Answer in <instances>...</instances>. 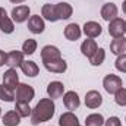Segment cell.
<instances>
[{
  "label": "cell",
  "mask_w": 126,
  "mask_h": 126,
  "mask_svg": "<svg viewBox=\"0 0 126 126\" xmlns=\"http://www.w3.org/2000/svg\"><path fill=\"white\" fill-rule=\"evenodd\" d=\"M54 111H56L54 101L51 98H41L37 103V106L32 109L31 123L34 126H37V125H40V123H43V122L50 120L54 116Z\"/></svg>",
  "instance_id": "obj_1"
},
{
  "label": "cell",
  "mask_w": 126,
  "mask_h": 126,
  "mask_svg": "<svg viewBox=\"0 0 126 126\" xmlns=\"http://www.w3.org/2000/svg\"><path fill=\"white\" fill-rule=\"evenodd\" d=\"M103 87H104V90H106L109 94H116V93L123 87V81H122L120 76L113 75V73H109V75L103 79Z\"/></svg>",
  "instance_id": "obj_2"
},
{
  "label": "cell",
  "mask_w": 126,
  "mask_h": 126,
  "mask_svg": "<svg viewBox=\"0 0 126 126\" xmlns=\"http://www.w3.org/2000/svg\"><path fill=\"white\" fill-rule=\"evenodd\" d=\"M35 95V91L31 85L28 84H19L18 88H16V94H15V98L16 101H22V103H30L32 101Z\"/></svg>",
  "instance_id": "obj_3"
},
{
  "label": "cell",
  "mask_w": 126,
  "mask_h": 126,
  "mask_svg": "<svg viewBox=\"0 0 126 126\" xmlns=\"http://www.w3.org/2000/svg\"><path fill=\"white\" fill-rule=\"evenodd\" d=\"M109 34L113 38H119V37H125V21L122 18H116L111 22H109Z\"/></svg>",
  "instance_id": "obj_4"
},
{
  "label": "cell",
  "mask_w": 126,
  "mask_h": 126,
  "mask_svg": "<svg viewBox=\"0 0 126 126\" xmlns=\"http://www.w3.org/2000/svg\"><path fill=\"white\" fill-rule=\"evenodd\" d=\"M57 59H62V53H60V50L57 47H54V46L43 47V50H41V60H43V63L53 62V60H57Z\"/></svg>",
  "instance_id": "obj_5"
},
{
  "label": "cell",
  "mask_w": 126,
  "mask_h": 126,
  "mask_svg": "<svg viewBox=\"0 0 126 126\" xmlns=\"http://www.w3.org/2000/svg\"><path fill=\"white\" fill-rule=\"evenodd\" d=\"M30 6L27 4H21V6H16L12 9V21L16 22V24H22L28 19L30 16Z\"/></svg>",
  "instance_id": "obj_6"
},
{
  "label": "cell",
  "mask_w": 126,
  "mask_h": 126,
  "mask_svg": "<svg viewBox=\"0 0 126 126\" xmlns=\"http://www.w3.org/2000/svg\"><path fill=\"white\" fill-rule=\"evenodd\" d=\"M3 85H6L7 88L10 90H16L18 85H19V76H18V72L16 69H7L4 73H3Z\"/></svg>",
  "instance_id": "obj_7"
},
{
  "label": "cell",
  "mask_w": 126,
  "mask_h": 126,
  "mask_svg": "<svg viewBox=\"0 0 126 126\" xmlns=\"http://www.w3.org/2000/svg\"><path fill=\"white\" fill-rule=\"evenodd\" d=\"M63 104H64V107H66L69 111L76 110V109L81 106L79 95L76 94L75 91H67V93H64V95H63Z\"/></svg>",
  "instance_id": "obj_8"
},
{
  "label": "cell",
  "mask_w": 126,
  "mask_h": 126,
  "mask_svg": "<svg viewBox=\"0 0 126 126\" xmlns=\"http://www.w3.org/2000/svg\"><path fill=\"white\" fill-rule=\"evenodd\" d=\"M24 62V53L22 51H18V50H12L9 53H6V63L10 69H16V67H21V64Z\"/></svg>",
  "instance_id": "obj_9"
},
{
  "label": "cell",
  "mask_w": 126,
  "mask_h": 126,
  "mask_svg": "<svg viewBox=\"0 0 126 126\" xmlns=\"http://www.w3.org/2000/svg\"><path fill=\"white\" fill-rule=\"evenodd\" d=\"M54 10H56V18L57 21H64V19H69L73 13V9L69 3L66 1H60L57 4H54Z\"/></svg>",
  "instance_id": "obj_10"
},
{
  "label": "cell",
  "mask_w": 126,
  "mask_h": 126,
  "mask_svg": "<svg viewBox=\"0 0 126 126\" xmlns=\"http://www.w3.org/2000/svg\"><path fill=\"white\" fill-rule=\"evenodd\" d=\"M28 30L32 34H41L46 30V24H44V19L40 16V15H34L30 16L28 19Z\"/></svg>",
  "instance_id": "obj_11"
},
{
  "label": "cell",
  "mask_w": 126,
  "mask_h": 126,
  "mask_svg": "<svg viewBox=\"0 0 126 126\" xmlns=\"http://www.w3.org/2000/svg\"><path fill=\"white\" fill-rule=\"evenodd\" d=\"M103 104V97L98 91H88L87 95H85V106L88 109H98L100 106Z\"/></svg>",
  "instance_id": "obj_12"
},
{
  "label": "cell",
  "mask_w": 126,
  "mask_h": 126,
  "mask_svg": "<svg viewBox=\"0 0 126 126\" xmlns=\"http://www.w3.org/2000/svg\"><path fill=\"white\" fill-rule=\"evenodd\" d=\"M82 31H84V34H85L88 38H97V37H100V35H101L103 28H101V25H100L98 22L88 21V22H85V25H84Z\"/></svg>",
  "instance_id": "obj_13"
},
{
  "label": "cell",
  "mask_w": 126,
  "mask_h": 126,
  "mask_svg": "<svg viewBox=\"0 0 126 126\" xmlns=\"http://www.w3.org/2000/svg\"><path fill=\"white\" fill-rule=\"evenodd\" d=\"M63 93H64V85L60 81H53L47 85V94H48V98H51V100L60 98Z\"/></svg>",
  "instance_id": "obj_14"
},
{
  "label": "cell",
  "mask_w": 126,
  "mask_h": 126,
  "mask_svg": "<svg viewBox=\"0 0 126 126\" xmlns=\"http://www.w3.org/2000/svg\"><path fill=\"white\" fill-rule=\"evenodd\" d=\"M117 13H119V10H117V6L114 3H106L101 7V18L107 22H111L113 19H116Z\"/></svg>",
  "instance_id": "obj_15"
},
{
  "label": "cell",
  "mask_w": 126,
  "mask_h": 126,
  "mask_svg": "<svg viewBox=\"0 0 126 126\" xmlns=\"http://www.w3.org/2000/svg\"><path fill=\"white\" fill-rule=\"evenodd\" d=\"M44 67L48 72H53V73H64L66 69H67V63L63 59H57V60H53V62L44 63Z\"/></svg>",
  "instance_id": "obj_16"
},
{
  "label": "cell",
  "mask_w": 126,
  "mask_h": 126,
  "mask_svg": "<svg viewBox=\"0 0 126 126\" xmlns=\"http://www.w3.org/2000/svg\"><path fill=\"white\" fill-rule=\"evenodd\" d=\"M110 51L116 56H120L126 51V38L125 37H119V38H114L111 43H110Z\"/></svg>",
  "instance_id": "obj_17"
},
{
  "label": "cell",
  "mask_w": 126,
  "mask_h": 126,
  "mask_svg": "<svg viewBox=\"0 0 126 126\" xmlns=\"http://www.w3.org/2000/svg\"><path fill=\"white\" fill-rule=\"evenodd\" d=\"M81 27L78 25V24H69L66 28H64V37H66V40H69V41H76V40H79L81 38Z\"/></svg>",
  "instance_id": "obj_18"
},
{
  "label": "cell",
  "mask_w": 126,
  "mask_h": 126,
  "mask_svg": "<svg viewBox=\"0 0 126 126\" xmlns=\"http://www.w3.org/2000/svg\"><path fill=\"white\" fill-rule=\"evenodd\" d=\"M21 70L24 72V75H27L30 78H35L40 72L38 64L35 62H32V60H24L22 64H21Z\"/></svg>",
  "instance_id": "obj_19"
},
{
  "label": "cell",
  "mask_w": 126,
  "mask_h": 126,
  "mask_svg": "<svg viewBox=\"0 0 126 126\" xmlns=\"http://www.w3.org/2000/svg\"><path fill=\"white\" fill-rule=\"evenodd\" d=\"M97 50H98V46H97L95 40H93V38L84 40V43L81 44V51H82V54H84V56H87L88 59L94 54Z\"/></svg>",
  "instance_id": "obj_20"
},
{
  "label": "cell",
  "mask_w": 126,
  "mask_h": 126,
  "mask_svg": "<svg viewBox=\"0 0 126 126\" xmlns=\"http://www.w3.org/2000/svg\"><path fill=\"white\" fill-rule=\"evenodd\" d=\"M1 122H3L4 126H19V123H21V116L16 113V110H9L1 117Z\"/></svg>",
  "instance_id": "obj_21"
},
{
  "label": "cell",
  "mask_w": 126,
  "mask_h": 126,
  "mask_svg": "<svg viewBox=\"0 0 126 126\" xmlns=\"http://www.w3.org/2000/svg\"><path fill=\"white\" fill-rule=\"evenodd\" d=\"M59 126H81V123L72 111H66L59 117Z\"/></svg>",
  "instance_id": "obj_22"
},
{
  "label": "cell",
  "mask_w": 126,
  "mask_h": 126,
  "mask_svg": "<svg viewBox=\"0 0 126 126\" xmlns=\"http://www.w3.org/2000/svg\"><path fill=\"white\" fill-rule=\"evenodd\" d=\"M41 16H43L44 19L50 21V22H56V21H57V18H56L54 4H50V3L44 4V6H43V9H41Z\"/></svg>",
  "instance_id": "obj_23"
},
{
  "label": "cell",
  "mask_w": 126,
  "mask_h": 126,
  "mask_svg": "<svg viewBox=\"0 0 126 126\" xmlns=\"http://www.w3.org/2000/svg\"><path fill=\"white\" fill-rule=\"evenodd\" d=\"M104 117L103 114L100 113H93V114H88L87 119H85V126H103L104 125Z\"/></svg>",
  "instance_id": "obj_24"
},
{
  "label": "cell",
  "mask_w": 126,
  "mask_h": 126,
  "mask_svg": "<svg viewBox=\"0 0 126 126\" xmlns=\"http://www.w3.org/2000/svg\"><path fill=\"white\" fill-rule=\"evenodd\" d=\"M15 110L21 117H28L31 116L32 109L30 107V103H22V101H16L15 104Z\"/></svg>",
  "instance_id": "obj_25"
},
{
  "label": "cell",
  "mask_w": 126,
  "mask_h": 126,
  "mask_svg": "<svg viewBox=\"0 0 126 126\" xmlns=\"http://www.w3.org/2000/svg\"><path fill=\"white\" fill-rule=\"evenodd\" d=\"M104 60H106V50L104 48H98L94 54L90 57V63L93 66H100V64H103Z\"/></svg>",
  "instance_id": "obj_26"
},
{
  "label": "cell",
  "mask_w": 126,
  "mask_h": 126,
  "mask_svg": "<svg viewBox=\"0 0 126 126\" xmlns=\"http://www.w3.org/2000/svg\"><path fill=\"white\" fill-rule=\"evenodd\" d=\"M0 100H3V101H6V103L13 101V100H15V91L1 84V85H0Z\"/></svg>",
  "instance_id": "obj_27"
},
{
  "label": "cell",
  "mask_w": 126,
  "mask_h": 126,
  "mask_svg": "<svg viewBox=\"0 0 126 126\" xmlns=\"http://www.w3.org/2000/svg\"><path fill=\"white\" fill-rule=\"evenodd\" d=\"M37 51V41L32 40V38H28L24 44H22V53L27 54V56H31Z\"/></svg>",
  "instance_id": "obj_28"
},
{
  "label": "cell",
  "mask_w": 126,
  "mask_h": 126,
  "mask_svg": "<svg viewBox=\"0 0 126 126\" xmlns=\"http://www.w3.org/2000/svg\"><path fill=\"white\" fill-rule=\"evenodd\" d=\"M0 30L1 32H4V34H12V32L15 31V25H13V21L7 16V18H4L1 22H0Z\"/></svg>",
  "instance_id": "obj_29"
},
{
  "label": "cell",
  "mask_w": 126,
  "mask_h": 126,
  "mask_svg": "<svg viewBox=\"0 0 126 126\" xmlns=\"http://www.w3.org/2000/svg\"><path fill=\"white\" fill-rule=\"evenodd\" d=\"M114 101H116V104H117V106L125 107V106H126V88L122 87V88L114 94Z\"/></svg>",
  "instance_id": "obj_30"
},
{
  "label": "cell",
  "mask_w": 126,
  "mask_h": 126,
  "mask_svg": "<svg viewBox=\"0 0 126 126\" xmlns=\"http://www.w3.org/2000/svg\"><path fill=\"white\" fill-rule=\"evenodd\" d=\"M114 66H116V69L119 70V72H123L126 73V54H120V56H117V59H116V62H114Z\"/></svg>",
  "instance_id": "obj_31"
},
{
  "label": "cell",
  "mask_w": 126,
  "mask_h": 126,
  "mask_svg": "<svg viewBox=\"0 0 126 126\" xmlns=\"http://www.w3.org/2000/svg\"><path fill=\"white\" fill-rule=\"evenodd\" d=\"M104 126H122V122H120L119 117L111 116V117H109V119L104 122Z\"/></svg>",
  "instance_id": "obj_32"
},
{
  "label": "cell",
  "mask_w": 126,
  "mask_h": 126,
  "mask_svg": "<svg viewBox=\"0 0 126 126\" xmlns=\"http://www.w3.org/2000/svg\"><path fill=\"white\" fill-rule=\"evenodd\" d=\"M6 63V53L3 50H0V67Z\"/></svg>",
  "instance_id": "obj_33"
},
{
  "label": "cell",
  "mask_w": 126,
  "mask_h": 126,
  "mask_svg": "<svg viewBox=\"0 0 126 126\" xmlns=\"http://www.w3.org/2000/svg\"><path fill=\"white\" fill-rule=\"evenodd\" d=\"M4 18H7V12H6L3 7H0V22H1Z\"/></svg>",
  "instance_id": "obj_34"
},
{
  "label": "cell",
  "mask_w": 126,
  "mask_h": 126,
  "mask_svg": "<svg viewBox=\"0 0 126 126\" xmlns=\"http://www.w3.org/2000/svg\"><path fill=\"white\" fill-rule=\"evenodd\" d=\"M10 3H15V4H19V3H24L25 0H9Z\"/></svg>",
  "instance_id": "obj_35"
},
{
  "label": "cell",
  "mask_w": 126,
  "mask_h": 126,
  "mask_svg": "<svg viewBox=\"0 0 126 126\" xmlns=\"http://www.w3.org/2000/svg\"><path fill=\"white\" fill-rule=\"evenodd\" d=\"M122 10H123V13L126 15V0L123 1V4H122Z\"/></svg>",
  "instance_id": "obj_36"
},
{
  "label": "cell",
  "mask_w": 126,
  "mask_h": 126,
  "mask_svg": "<svg viewBox=\"0 0 126 126\" xmlns=\"http://www.w3.org/2000/svg\"><path fill=\"white\" fill-rule=\"evenodd\" d=\"M0 117H1V109H0Z\"/></svg>",
  "instance_id": "obj_37"
},
{
  "label": "cell",
  "mask_w": 126,
  "mask_h": 126,
  "mask_svg": "<svg viewBox=\"0 0 126 126\" xmlns=\"http://www.w3.org/2000/svg\"><path fill=\"white\" fill-rule=\"evenodd\" d=\"M125 31H126V21H125Z\"/></svg>",
  "instance_id": "obj_38"
}]
</instances>
